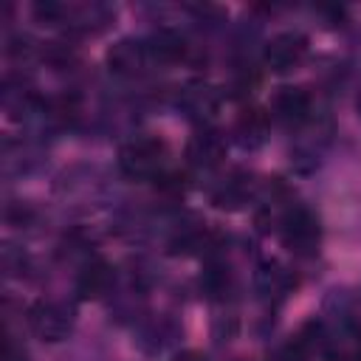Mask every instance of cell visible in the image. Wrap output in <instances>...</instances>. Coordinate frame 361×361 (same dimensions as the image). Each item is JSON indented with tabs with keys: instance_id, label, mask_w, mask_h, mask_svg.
<instances>
[{
	"instance_id": "ba28073f",
	"label": "cell",
	"mask_w": 361,
	"mask_h": 361,
	"mask_svg": "<svg viewBox=\"0 0 361 361\" xmlns=\"http://www.w3.org/2000/svg\"><path fill=\"white\" fill-rule=\"evenodd\" d=\"M178 104L183 107V113H186L192 121H197V124L206 127V121H212L214 113L220 110V93H217L212 85H206V82H189V85L180 90Z\"/></svg>"
},
{
	"instance_id": "30bf717a",
	"label": "cell",
	"mask_w": 361,
	"mask_h": 361,
	"mask_svg": "<svg viewBox=\"0 0 361 361\" xmlns=\"http://www.w3.org/2000/svg\"><path fill=\"white\" fill-rule=\"evenodd\" d=\"M268 127H271V113L259 110V107H245L240 116H237V124H234V138L243 149H257L265 144L268 138Z\"/></svg>"
},
{
	"instance_id": "5b68a950",
	"label": "cell",
	"mask_w": 361,
	"mask_h": 361,
	"mask_svg": "<svg viewBox=\"0 0 361 361\" xmlns=\"http://www.w3.org/2000/svg\"><path fill=\"white\" fill-rule=\"evenodd\" d=\"M107 68L116 76H138L152 65L147 39H135V37H124L116 45L107 48Z\"/></svg>"
},
{
	"instance_id": "3957f363",
	"label": "cell",
	"mask_w": 361,
	"mask_h": 361,
	"mask_svg": "<svg viewBox=\"0 0 361 361\" xmlns=\"http://www.w3.org/2000/svg\"><path fill=\"white\" fill-rule=\"evenodd\" d=\"M73 307L65 305V302H56V299H37L31 307H28V327L37 338L42 341H65L71 333H73Z\"/></svg>"
},
{
	"instance_id": "52a82bcc",
	"label": "cell",
	"mask_w": 361,
	"mask_h": 361,
	"mask_svg": "<svg viewBox=\"0 0 361 361\" xmlns=\"http://www.w3.org/2000/svg\"><path fill=\"white\" fill-rule=\"evenodd\" d=\"M223 158H226V138L212 127H200L186 144V161L195 169H214Z\"/></svg>"
},
{
	"instance_id": "7c38bea8",
	"label": "cell",
	"mask_w": 361,
	"mask_h": 361,
	"mask_svg": "<svg viewBox=\"0 0 361 361\" xmlns=\"http://www.w3.org/2000/svg\"><path fill=\"white\" fill-rule=\"evenodd\" d=\"M248 195H251V186L245 183V178H228L212 192V200L220 209H240L248 200Z\"/></svg>"
},
{
	"instance_id": "8fae6325",
	"label": "cell",
	"mask_w": 361,
	"mask_h": 361,
	"mask_svg": "<svg viewBox=\"0 0 361 361\" xmlns=\"http://www.w3.org/2000/svg\"><path fill=\"white\" fill-rule=\"evenodd\" d=\"M147 48H149V56L152 62H161V65H169V62H178L186 51L183 45V37H178L175 31H158L147 39Z\"/></svg>"
},
{
	"instance_id": "4fadbf2b",
	"label": "cell",
	"mask_w": 361,
	"mask_h": 361,
	"mask_svg": "<svg viewBox=\"0 0 361 361\" xmlns=\"http://www.w3.org/2000/svg\"><path fill=\"white\" fill-rule=\"evenodd\" d=\"M257 288H259V293H282L285 288H288V276H285V271L276 265V262H265L259 271H257Z\"/></svg>"
},
{
	"instance_id": "9c48e42d",
	"label": "cell",
	"mask_w": 361,
	"mask_h": 361,
	"mask_svg": "<svg viewBox=\"0 0 361 361\" xmlns=\"http://www.w3.org/2000/svg\"><path fill=\"white\" fill-rule=\"evenodd\" d=\"M113 279H116V271L107 259H93L87 262L79 276H76V296L85 299V302H93V299H102L110 288H113Z\"/></svg>"
},
{
	"instance_id": "277c9868",
	"label": "cell",
	"mask_w": 361,
	"mask_h": 361,
	"mask_svg": "<svg viewBox=\"0 0 361 361\" xmlns=\"http://www.w3.org/2000/svg\"><path fill=\"white\" fill-rule=\"evenodd\" d=\"M307 54V37L299 31H279L274 34L265 48H262V62L274 73H288L293 71Z\"/></svg>"
},
{
	"instance_id": "6da1fadb",
	"label": "cell",
	"mask_w": 361,
	"mask_h": 361,
	"mask_svg": "<svg viewBox=\"0 0 361 361\" xmlns=\"http://www.w3.org/2000/svg\"><path fill=\"white\" fill-rule=\"evenodd\" d=\"M166 164V144L155 135H138L118 149V169L133 180L155 178Z\"/></svg>"
},
{
	"instance_id": "7a4b0ae2",
	"label": "cell",
	"mask_w": 361,
	"mask_h": 361,
	"mask_svg": "<svg viewBox=\"0 0 361 361\" xmlns=\"http://www.w3.org/2000/svg\"><path fill=\"white\" fill-rule=\"evenodd\" d=\"M279 237L288 251L296 257H313L322 243V226L319 217L305 206H290L282 212L279 220Z\"/></svg>"
},
{
	"instance_id": "5bb4252c",
	"label": "cell",
	"mask_w": 361,
	"mask_h": 361,
	"mask_svg": "<svg viewBox=\"0 0 361 361\" xmlns=\"http://www.w3.org/2000/svg\"><path fill=\"white\" fill-rule=\"evenodd\" d=\"M172 361H206V355L197 353V350H183V353L172 355Z\"/></svg>"
},
{
	"instance_id": "8992f818",
	"label": "cell",
	"mask_w": 361,
	"mask_h": 361,
	"mask_svg": "<svg viewBox=\"0 0 361 361\" xmlns=\"http://www.w3.org/2000/svg\"><path fill=\"white\" fill-rule=\"evenodd\" d=\"M310 110H313V102H310V93L305 87H293V85H285L274 93L271 99V116L276 121H282L285 127H299L310 118Z\"/></svg>"
}]
</instances>
